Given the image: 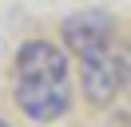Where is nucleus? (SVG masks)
I'll return each mask as SVG.
<instances>
[{
    "mask_svg": "<svg viewBox=\"0 0 131 127\" xmlns=\"http://www.w3.org/2000/svg\"><path fill=\"white\" fill-rule=\"evenodd\" d=\"M12 99L36 123H56L72 107V64L68 52L52 40H28L16 52Z\"/></svg>",
    "mask_w": 131,
    "mask_h": 127,
    "instance_id": "obj_1",
    "label": "nucleus"
},
{
    "mask_svg": "<svg viewBox=\"0 0 131 127\" xmlns=\"http://www.w3.org/2000/svg\"><path fill=\"white\" fill-rule=\"evenodd\" d=\"M64 44L75 52V60H83V56H95V52H111V16L99 12V8H83V12H72L64 20Z\"/></svg>",
    "mask_w": 131,
    "mask_h": 127,
    "instance_id": "obj_2",
    "label": "nucleus"
},
{
    "mask_svg": "<svg viewBox=\"0 0 131 127\" xmlns=\"http://www.w3.org/2000/svg\"><path fill=\"white\" fill-rule=\"evenodd\" d=\"M119 79H123V68H119V60H115V52H95V56H83L80 60L83 95H88V103H95V107H103V103L115 99Z\"/></svg>",
    "mask_w": 131,
    "mask_h": 127,
    "instance_id": "obj_3",
    "label": "nucleus"
},
{
    "mask_svg": "<svg viewBox=\"0 0 131 127\" xmlns=\"http://www.w3.org/2000/svg\"><path fill=\"white\" fill-rule=\"evenodd\" d=\"M119 68H123V76H127V83H131V44H127V52H123V60H119Z\"/></svg>",
    "mask_w": 131,
    "mask_h": 127,
    "instance_id": "obj_4",
    "label": "nucleus"
},
{
    "mask_svg": "<svg viewBox=\"0 0 131 127\" xmlns=\"http://www.w3.org/2000/svg\"><path fill=\"white\" fill-rule=\"evenodd\" d=\"M0 127H12V123H4V119H0Z\"/></svg>",
    "mask_w": 131,
    "mask_h": 127,
    "instance_id": "obj_5",
    "label": "nucleus"
}]
</instances>
